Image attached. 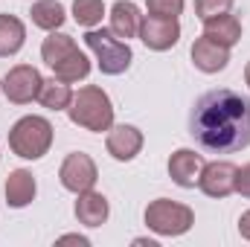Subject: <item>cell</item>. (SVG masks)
Here are the masks:
<instances>
[{
  "mask_svg": "<svg viewBox=\"0 0 250 247\" xmlns=\"http://www.w3.org/2000/svg\"><path fill=\"white\" fill-rule=\"evenodd\" d=\"M148 6V15H157V18H178L184 12V0H146Z\"/></svg>",
  "mask_w": 250,
  "mask_h": 247,
  "instance_id": "cb8c5ba5",
  "label": "cell"
},
{
  "mask_svg": "<svg viewBox=\"0 0 250 247\" xmlns=\"http://www.w3.org/2000/svg\"><path fill=\"white\" fill-rule=\"evenodd\" d=\"M26 41V26L21 18L15 15H0V59H9L15 53H21Z\"/></svg>",
  "mask_w": 250,
  "mask_h": 247,
  "instance_id": "e0dca14e",
  "label": "cell"
},
{
  "mask_svg": "<svg viewBox=\"0 0 250 247\" xmlns=\"http://www.w3.org/2000/svg\"><path fill=\"white\" fill-rule=\"evenodd\" d=\"M29 18H32V23H35L38 29L56 32V29H62L64 26L67 12H64V6L59 3V0H38V3H32Z\"/></svg>",
  "mask_w": 250,
  "mask_h": 247,
  "instance_id": "ac0fdd59",
  "label": "cell"
},
{
  "mask_svg": "<svg viewBox=\"0 0 250 247\" xmlns=\"http://www.w3.org/2000/svg\"><path fill=\"white\" fill-rule=\"evenodd\" d=\"M134 245H140V247H157V242H154V239H134Z\"/></svg>",
  "mask_w": 250,
  "mask_h": 247,
  "instance_id": "83f0119b",
  "label": "cell"
},
{
  "mask_svg": "<svg viewBox=\"0 0 250 247\" xmlns=\"http://www.w3.org/2000/svg\"><path fill=\"white\" fill-rule=\"evenodd\" d=\"M38 102L44 105V108H50V111H67L70 108V102H73V90H70V84L62 82V79H44V84H41V93H38Z\"/></svg>",
  "mask_w": 250,
  "mask_h": 247,
  "instance_id": "d6986e66",
  "label": "cell"
},
{
  "mask_svg": "<svg viewBox=\"0 0 250 247\" xmlns=\"http://www.w3.org/2000/svg\"><path fill=\"white\" fill-rule=\"evenodd\" d=\"M140 23H143V15L140 9L131 3V0H117L111 6V32L117 38H137L140 35Z\"/></svg>",
  "mask_w": 250,
  "mask_h": 247,
  "instance_id": "2e32d148",
  "label": "cell"
},
{
  "mask_svg": "<svg viewBox=\"0 0 250 247\" xmlns=\"http://www.w3.org/2000/svg\"><path fill=\"white\" fill-rule=\"evenodd\" d=\"M198 186L204 195L209 198H227L230 192H236V166L227 160H215V163H204Z\"/></svg>",
  "mask_w": 250,
  "mask_h": 247,
  "instance_id": "9c48e42d",
  "label": "cell"
},
{
  "mask_svg": "<svg viewBox=\"0 0 250 247\" xmlns=\"http://www.w3.org/2000/svg\"><path fill=\"white\" fill-rule=\"evenodd\" d=\"M239 233H242V239H248L250 242V209L239 218Z\"/></svg>",
  "mask_w": 250,
  "mask_h": 247,
  "instance_id": "484cf974",
  "label": "cell"
},
{
  "mask_svg": "<svg viewBox=\"0 0 250 247\" xmlns=\"http://www.w3.org/2000/svg\"><path fill=\"white\" fill-rule=\"evenodd\" d=\"M59 181L67 192H87V189H93L96 181H99V172H96V163L90 160V154H84V151H73V154H67L62 163V169H59Z\"/></svg>",
  "mask_w": 250,
  "mask_h": 247,
  "instance_id": "52a82bcc",
  "label": "cell"
},
{
  "mask_svg": "<svg viewBox=\"0 0 250 247\" xmlns=\"http://www.w3.org/2000/svg\"><path fill=\"white\" fill-rule=\"evenodd\" d=\"M146 227L154 230L157 236H184L195 224V212L187 204L169 201V198H157L146 206Z\"/></svg>",
  "mask_w": 250,
  "mask_h": 247,
  "instance_id": "5b68a950",
  "label": "cell"
},
{
  "mask_svg": "<svg viewBox=\"0 0 250 247\" xmlns=\"http://www.w3.org/2000/svg\"><path fill=\"white\" fill-rule=\"evenodd\" d=\"M59 242H79V245H87V239H84V236H62Z\"/></svg>",
  "mask_w": 250,
  "mask_h": 247,
  "instance_id": "4316f807",
  "label": "cell"
},
{
  "mask_svg": "<svg viewBox=\"0 0 250 247\" xmlns=\"http://www.w3.org/2000/svg\"><path fill=\"white\" fill-rule=\"evenodd\" d=\"M230 9H233V0H195V15L201 21L215 18V15H224Z\"/></svg>",
  "mask_w": 250,
  "mask_h": 247,
  "instance_id": "603a6c76",
  "label": "cell"
},
{
  "mask_svg": "<svg viewBox=\"0 0 250 247\" xmlns=\"http://www.w3.org/2000/svg\"><path fill=\"white\" fill-rule=\"evenodd\" d=\"M84 44L90 47V53L96 56V64L105 76H123L131 67V47L128 41L117 38L111 29H87L84 32Z\"/></svg>",
  "mask_w": 250,
  "mask_h": 247,
  "instance_id": "277c9868",
  "label": "cell"
},
{
  "mask_svg": "<svg viewBox=\"0 0 250 247\" xmlns=\"http://www.w3.org/2000/svg\"><path fill=\"white\" fill-rule=\"evenodd\" d=\"M41 84H44V79H41V73H38L32 64H18V67H12V70L6 73V79H3V93H6V99L15 102V105H29L32 99H38Z\"/></svg>",
  "mask_w": 250,
  "mask_h": 247,
  "instance_id": "8992f818",
  "label": "cell"
},
{
  "mask_svg": "<svg viewBox=\"0 0 250 247\" xmlns=\"http://www.w3.org/2000/svg\"><path fill=\"white\" fill-rule=\"evenodd\" d=\"M201 169H204V157L192 148H178L172 157H169V178L184 189H192L201 178Z\"/></svg>",
  "mask_w": 250,
  "mask_h": 247,
  "instance_id": "7c38bea8",
  "label": "cell"
},
{
  "mask_svg": "<svg viewBox=\"0 0 250 247\" xmlns=\"http://www.w3.org/2000/svg\"><path fill=\"white\" fill-rule=\"evenodd\" d=\"M105 3L102 0H73V21L84 29H93L102 23Z\"/></svg>",
  "mask_w": 250,
  "mask_h": 247,
  "instance_id": "7402d4cb",
  "label": "cell"
},
{
  "mask_svg": "<svg viewBox=\"0 0 250 247\" xmlns=\"http://www.w3.org/2000/svg\"><path fill=\"white\" fill-rule=\"evenodd\" d=\"M189 56H192V64H195L201 73H221V70L230 64V50L221 47V44H215V41L207 38V35L195 38Z\"/></svg>",
  "mask_w": 250,
  "mask_h": 247,
  "instance_id": "8fae6325",
  "label": "cell"
},
{
  "mask_svg": "<svg viewBox=\"0 0 250 247\" xmlns=\"http://www.w3.org/2000/svg\"><path fill=\"white\" fill-rule=\"evenodd\" d=\"M35 192H38V184H35L32 172H26V169L9 172V178H6V204H9L12 209L29 206V204L35 201Z\"/></svg>",
  "mask_w": 250,
  "mask_h": 247,
  "instance_id": "5bb4252c",
  "label": "cell"
},
{
  "mask_svg": "<svg viewBox=\"0 0 250 247\" xmlns=\"http://www.w3.org/2000/svg\"><path fill=\"white\" fill-rule=\"evenodd\" d=\"M53 73H56V79H62L67 84H73V82H82V79H87V73H90V62H87V56L82 53V50H73L64 62H59L53 67Z\"/></svg>",
  "mask_w": 250,
  "mask_h": 247,
  "instance_id": "44dd1931",
  "label": "cell"
},
{
  "mask_svg": "<svg viewBox=\"0 0 250 247\" xmlns=\"http://www.w3.org/2000/svg\"><path fill=\"white\" fill-rule=\"evenodd\" d=\"M0 90H3V82H0Z\"/></svg>",
  "mask_w": 250,
  "mask_h": 247,
  "instance_id": "f546056e",
  "label": "cell"
},
{
  "mask_svg": "<svg viewBox=\"0 0 250 247\" xmlns=\"http://www.w3.org/2000/svg\"><path fill=\"white\" fill-rule=\"evenodd\" d=\"M73 212H76L79 224H84V227H102L108 221V215H111V206H108V198L102 192L87 189V192H79Z\"/></svg>",
  "mask_w": 250,
  "mask_h": 247,
  "instance_id": "4fadbf2b",
  "label": "cell"
},
{
  "mask_svg": "<svg viewBox=\"0 0 250 247\" xmlns=\"http://www.w3.org/2000/svg\"><path fill=\"white\" fill-rule=\"evenodd\" d=\"M204 35L230 50V47H236L242 41V23H239L236 15L224 12V15H215V18H207L204 21Z\"/></svg>",
  "mask_w": 250,
  "mask_h": 247,
  "instance_id": "9a60e30c",
  "label": "cell"
},
{
  "mask_svg": "<svg viewBox=\"0 0 250 247\" xmlns=\"http://www.w3.org/2000/svg\"><path fill=\"white\" fill-rule=\"evenodd\" d=\"M181 38V23L178 18H157V15H146L140 23V41L154 50V53H166L178 44Z\"/></svg>",
  "mask_w": 250,
  "mask_h": 247,
  "instance_id": "ba28073f",
  "label": "cell"
},
{
  "mask_svg": "<svg viewBox=\"0 0 250 247\" xmlns=\"http://www.w3.org/2000/svg\"><path fill=\"white\" fill-rule=\"evenodd\" d=\"M73 50H79L76 47V41L70 38V35H64V32H50L47 38H44V44H41V59L50 64V67H56L59 62H64Z\"/></svg>",
  "mask_w": 250,
  "mask_h": 247,
  "instance_id": "ffe728a7",
  "label": "cell"
},
{
  "mask_svg": "<svg viewBox=\"0 0 250 247\" xmlns=\"http://www.w3.org/2000/svg\"><path fill=\"white\" fill-rule=\"evenodd\" d=\"M105 148L114 160L128 163L140 154L143 148V131L134 128V125H111L108 128V140H105Z\"/></svg>",
  "mask_w": 250,
  "mask_h": 247,
  "instance_id": "30bf717a",
  "label": "cell"
},
{
  "mask_svg": "<svg viewBox=\"0 0 250 247\" xmlns=\"http://www.w3.org/2000/svg\"><path fill=\"white\" fill-rule=\"evenodd\" d=\"M192 140L212 154H233L250 145V99L230 90H207L189 114Z\"/></svg>",
  "mask_w": 250,
  "mask_h": 247,
  "instance_id": "6da1fadb",
  "label": "cell"
},
{
  "mask_svg": "<svg viewBox=\"0 0 250 247\" xmlns=\"http://www.w3.org/2000/svg\"><path fill=\"white\" fill-rule=\"evenodd\" d=\"M53 145V123L44 117H21L9 131V148L12 154L23 160H41Z\"/></svg>",
  "mask_w": 250,
  "mask_h": 247,
  "instance_id": "3957f363",
  "label": "cell"
},
{
  "mask_svg": "<svg viewBox=\"0 0 250 247\" xmlns=\"http://www.w3.org/2000/svg\"><path fill=\"white\" fill-rule=\"evenodd\" d=\"M245 82H248V87H250V62H248V67H245Z\"/></svg>",
  "mask_w": 250,
  "mask_h": 247,
  "instance_id": "f1b7e54d",
  "label": "cell"
},
{
  "mask_svg": "<svg viewBox=\"0 0 250 247\" xmlns=\"http://www.w3.org/2000/svg\"><path fill=\"white\" fill-rule=\"evenodd\" d=\"M236 192L242 198H250V163L242 166V169H236Z\"/></svg>",
  "mask_w": 250,
  "mask_h": 247,
  "instance_id": "d4e9b609",
  "label": "cell"
},
{
  "mask_svg": "<svg viewBox=\"0 0 250 247\" xmlns=\"http://www.w3.org/2000/svg\"><path fill=\"white\" fill-rule=\"evenodd\" d=\"M67 117L70 123L84 128V131H93V134H102L114 125V105H111V96L96 87V84H87V87H79V93H73V102L67 108Z\"/></svg>",
  "mask_w": 250,
  "mask_h": 247,
  "instance_id": "7a4b0ae2",
  "label": "cell"
}]
</instances>
